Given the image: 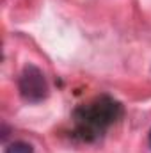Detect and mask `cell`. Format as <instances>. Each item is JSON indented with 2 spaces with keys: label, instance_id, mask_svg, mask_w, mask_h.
I'll return each instance as SVG.
<instances>
[{
  "label": "cell",
  "instance_id": "obj_1",
  "mask_svg": "<svg viewBox=\"0 0 151 153\" xmlns=\"http://www.w3.org/2000/svg\"><path fill=\"white\" fill-rule=\"evenodd\" d=\"M123 114L121 103L110 96H100L87 105H82L75 111V126L76 134L82 139L91 141L100 137L110 125H114Z\"/></svg>",
  "mask_w": 151,
  "mask_h": 153
},
{
  "label": "cell",
  "instance_id": "obj_3",
  "mask_svg": "<svg viewBox=\"0 0 151 153\" xmlns=\"http://www.w3.org/2000/svg\"><path fill=\"white\" fill-rule=\"evenodd\" d=\"M4 153H34V148L29 144V143H23V141H16V143H11Z\"/></svg>",
  "mask_w": 151,
  "mask_h": 153
},
{
  "label": "cell",
  "instance_id": "obj_2",
  "mask_svg": "<svg viewBox=\"0 0 151 153\" xmlns=\"http://www.w3.org/2000/svg\"><path fill=\"white\" fill-rule=\"evenodd\" d=\"M18 89H20V96L27 103H39L50 93L44 73L34 64H27L21 70L18 76Z\"/></svg>",
  "mask_w": 151,
  "mask_h": 153
},
{
  "label": "cell",
  "instance_id": "obj_4",
  "mask_svg": "<svg viewBox=\"0 0 151 153\" xmlns=\"http://www.w3.org/2000/svg\"><path fill=\"white\" fill-rule=\"evenodd\" d=\"M150 146H151V132H150Z\"/></svg>",
  "mask_w": 151,
  "mask_h": 153
}]
</instances>
